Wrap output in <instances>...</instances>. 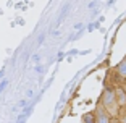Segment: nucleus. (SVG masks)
<instances>
[{"mask_svg": "<svg viewBox=\"0 0 126 123\" xmlns=\"http://www.w3.org/2000/svg\"><path fill=\"white\" fill-rule=\"evenodd\" d=\"M113 91H115L116 102H118L120 108H121V107H126V92H125V89H123L121 86H115V88H113Z\"/></svg>", "mask_w": 126, "mask_h": 123, "instance_id": "nucleus-3", "label": "nucleus"}, {"mask_svg": "<svg viewBox=\"0 0 126 123\" xmlns=\"http://www.w3.org/2000/svg\"><path fill=\"white\" fill-rule=\"evenodd\" d=\"M100 104L104 105V108L107 110V113L111 117V118H118L120 105H118V102H116V96H115V91H113V88H107V86H105L104 92H102Z\"/></svg>", "mask_w": 126, "mask_h": 123, "instance_id": "nucleus-1", "label": "nucleus"}, {"mask_svg": "<svg viewBox=\"0 0 126 123\" xmlns=\"http://www.w3.org/2000/svg\"><path fill=\"white\" fill-rule=\"evenodd\" d=\"M121 88H123V89H125V92H126V79H125V81L121 83Z\"/></svg>", "mask_w": 126, "mask_h": 123, "instance_id": "nucleus-7", "label": "nucleus"}, {"mask_svg": "<svg viewBox=\"0 0 126 123\" xmlns=\"http://www.w3.org/2000/svg\"><path fill=\"white\" fill-rule=\"evenodd\" d=\"M115 71L118 73V76H120L121 79H126V58H123L121 62H120V63L116 65Z\"/></svg>", "mask_w": 126, "mask_h": 123, "instance_id": "nucleus-4", "label": "nucleus"}, {"mask_svg": "<svg viewBox=\"0 0 126 123\" xmlns=\"http://www.w3.org/2000/svg\"><path fill=\"white\" fill-rule=\"evenodd\" d=\"M118 120L121 123H126V107L120 108V113H118Z\"/></svg>", "mask_w": 126, "mask_h": 123, "instance_id": "nucleus-5", "label": "nucleus"}, {"mask_svg": "<svg viewBox=\"0 0 126 123\" xmlns=\"http://www.w3.org/2000/svg\"><path fill=\"white\" fill-rule=\"evenodd\" d=\"M111 123H121V122H120L118 118H111Z\"/></svg>", "mask_w": 126, "mask_h": 123, "instance_id": "nucleus-8", "label": "nucleus"}, {"mask_svg": "<svg viewBox=\"0 0 126 123\" xmlns=\"http://www.w3.org/2000/svg\"><path fill=\"white\" fill-rule=\"evenodd\" d=\"M84 123H97L95 122V113H89L84 117Z\"/></svg>", "mask_w": 126, "mask_h": 123, "instance_id": "nucleus-6", "label": "nucleus"}, {"mask_svg": "<svg viewBox=\"0 0 126 123\" xmlns=\"http://www.w3.org/2000/svg\"><path fill=\"white\" fill-rule=\"evenodd\" d=\"M95 122L97 123H111V117L107 113V110L104 108V105L100 104V101H99V104H97V108H95Z\"/></svg>", "mask_w": 126, "mask_h": 123, "instance_id": "nucleus-2", "label": "nucleus"}]
</instances>
